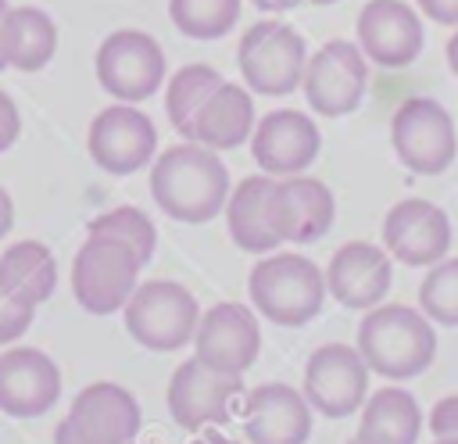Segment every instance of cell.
Wrapping results in <instances>:
<instances>
[{
    "label": "cell",
    "instance_id": "2e32d148",
    "mask_svg": "<svg viewBox=\"0 0 458 444\" xmlns=\"http://www.w3.org/2000/svg\"><path fill=\"white\" fill-rule=\"evenodd\" d=\"M336 218L333 190L311 175H283L268 193V226L279 243H315Z\"/></svg>",
    "mask_w": 458,
    "mask_h": 444
},
{
    "label": "cell",
    "instance_id": "60d3db41",
    "mask_svg": "<svg viewBox=\"0 0 458 444\" xmlns=\"http://www.w3.org/2000/svg\"><path fill=\"white\" fill-rule=\"evenodd\" d=\"M7 7H11V4H7V0H0V14H4V11H7Z\"/></svg>",
    "mask_w": 458,
    "mask_h": 444
},
{
    "label": "cell",
    "instance_id": "e575fe53",
    "mask_svg": "<svg viewBox=\"0 0 458 444\" xmlns=\"http://www.w3.org/2000/svg\"><path fill=\"white\" fill-rule=\"evenodd\" d=\"M11 226H14V201H11V193L0 186V240L11 233Z\"/></svg>",
    "mask_w": 458,
    "mask_h": 444
},
{
    "label": "cell",
    "instance_id": "e0dca14e",
    "mask_svg": "<svg viewBox=\"0 0 458 444\" xmlns=\"http://www.w3.org/2000/svg\"><path fill=\"white\" fill-rule=\"evenodd\" d=\"M322 150V132L311 115L279 107L254 122L250 132V158L268 175H301L308 165H315Z\"/></svg>",
    "mask_w": 458,
    "mask_h": 444
},
{
    "label": "cell",
    "instance_id": "ba28073f",
    "mask_svg": "<svg viewBox=\"0 0 458 444\" xmlns=\"http://www.w3.org/2000/svg\"><path fill=\"white\" fill-rule=\"evenodd\" d=\"M140 423V401L125 387L97 380L75 394L68 415L54 426V444H132Z\"/></svg>",
    "mask_w": 458,
    "mask_h": 444
},
{
    "label": "cell",
    "instance_id": "8d00e7d4",
    "mask_svg": "<svg viewBox=\"0 0 458 444\" xmlns=\"http://www.w3.org/2000/svg\"><path fill=\"white\" fill-rule=\"evenodd\" d=\"M447 64H451V72L458 75V25H454V36L447 39Z\"/></svg>",
    "mask_w": 458,
    "mask_h": 444
},
{
    "label": "cell",
    "instance_id": "74e56055",
    "mask_svg": "<svg viewBox=\"0 0 458 444\" xmlns=\"http://www.w3.org/2000/svg\"><path fill=\"white\" fill-rule=\"evenodd\" d=\"M193 444H236V440H229V437H222V433H204V437H197Z\"/></svg>",
    "mask_w": 458,
    "mask_h": 444
},
{
    "label": "cell",
    "instance_id": "d590c367",
    "mask_svg": "<svg viewBox=\"0 0 458 444\" xmlns=\"http://www.w3.org/2000/svg\"><path fill=\"white\" fill-rule=\"evenodd\" d=\"M254 7H261V11H290V7H297V0H250Z\"/></svg>",
    "mask_w": 458,
    "mask_h": 444
},
{
    "label": "cell",
    "instance_id": "30bf717a",
    "mask_svg": "<svg viewBox=\"0 0 458 444\" xmlns=\"http://www.w3.org/2000/svg\"><path fill=\"white\" fill-rule=\"evenodd\" d=\"M365 86H369V57L351 39H329V43H322L308 57L304 79H301L304 100L322 118L351 115L361 104Z\"/></svg>",
    "mask_w": 458,
    "mask_h": 444
},
{
    "label": "cell",
    "instance_id": "9a60e30c",
    "mask_svg": "<svg viewBox=\"0 0 458 444\" xmlns=\"http://www.w3.org/2000/svg\"><path fill=\"white\" fill-rule=\"evenodd\" d=\"M383 247L411 269H429L451 251V218L426 197L397 201L383 218Z\"/></svg>",
    "mask_w": 458,
    "mask_h": 444
},
{
    "label": "cell",
    "instance_id": "4fadbf2b",
    "mask_svg": "<svg viewBox=\"0 0 458 444\" xmlns=\"http://www.w3.org/2000/svg\"><path fill=\"white\" fill-rule=\"evenodd\" d=\"M261 354V326L247 304L218 301L211 304L193 333V358L218 372L243 376Z\"/></svg>",
    "mask_w": 458,
    "mask_h": 444
},
{
    "label": "cell",
    "instance_id": "277c9868",
    "mask_svg": "<svg viewBox=\"0 0 458 444\" xmlns=\"http://www.w3.org/2000/svg\"><path fill=\"white\" fill-rule=\"evenodd\" d=\"M140 269L143 261L129 243L114 236L86 233L72 261V294L82 312L114 315L125 308V301L140 286Z\"/></svg>",
    "mask_w": 458,
    "mask_h": 444
},
{
    "label": "cell",
    "instance_id": "ab89813d",
    "mask_svg": "<svg viewBox=\"0 0 458 444\" xmlns=\"http://www.w3.org/2000/svg\"><path fill=\"white\" fill-rule=\"evenodd\" d=\"M433 444H458V437H437Z\"/></svg>",
    "mask_w": 458,
    "mask_h": 444
},
{
    "label": "cell",
    "instance_id": "5b68a950",
    "mask_svg": "<svg viewBox=\"0 0 458 444\" xmlns=\"http://www.w3.org/2000/svg\"><path fill=\"white\" fill-rule=\"evenodd\" d=\"M129 337L147 351H179L193 344L200 304L175 279H147L122 308Z\"/></svg>",
    "mask_w": 458,
    "mask_h": 444
},
{
    "label": "cell",
    "instance_id": "8992f818",
    "mask_svg": "<svg viewBox=\"0 0 458 444\" xmlns=\"http://www.w3.org/2000/svg\"><path fill=\"white\" fill-rule=\"evenodd\" d=\"M236 61H240V75H243L250 93L286 97L304 79L308 47H304V36L297 29H290L286 21L265 18V21H254L240 36Z\"/></svg>",
    "mask_w": 458,
    "mask_h": 444
},
{
    "label": "cell",
    "instance_id": "b9f144b4",
    "mask_svg": "<svg viewBox=\"0 0 458 444\" xmlns=\"http://www.w3.org/2000/svg\"><path fill=\"white\" fill-rule=\"evenodd\" d=\"M4 68H7V64H4V54H0V72H4Z\"/></svg>",
    "mask_w": 458,
    "mask_h": 444
},
{
    "label": "cell",
    "instance_id": "44dd1931",
    "mask_svg": "<svg viewBox=\"0 0 458 444\" xmlns=\"http://www.w3.org/2000/svg\"><path fill=\"white\" fill-rule=\"evenodd\" d=\"M243 433L250 444H304L311 437V405L290 383H261L243 401Z\"/></svg>",
    "mask_w": 458,
    "mask_h": 444
},
{
    "label": "cell",
    "instance_id": "4316f807",
    "mask_svg": "<svg viewBox=\"0 0 458 444\" xmlns=\"http://www.w3.org/2000/svg\"><path fill=\"white\" fill-rule=\"evenodd\" d=\"M225 79L218 75V68L211 64H182L179 72H172L168 86H165V115L172 122V129L179 136H193V118L200 111V104L222 86Z\"/></svg>",
    "mask_w": 458,
    "mask_h": 444
},
{
    "label": "cell",
    "instance_id": "5bb4252c",
    "mask_svg": "<svg viewBox=\"0 0 458 444\" xmlns=\"http://www.w3.org/2000/svg\"><path fill=\"white\" fill-rule=\"evenodd\" d=\"M240 390H243L240 376L218 372L200 358H190L172 372L165 401L182 430H208V426H222L233 415Z\"/></svg>",
    "mask_w": 458,
    "mask_h": 444
},
{
    "label": "cell",
    "instance_id": "7402d4cb",
    "mask_svg": "<svg viewBox=\"0 0 458 444\" xmlns=\"http://www.w3.org/2000/svg\"><path fill=\"white\" fill-rule=\"evenodd\" d=\"M57 50V25L43 7L21 4L0 14V54L14 72H39Z\"/></svg>",
    "mask_w": 458,
    "mask_h": 444
},
{
    "label": "cell",
    "instance_id": "ffe728a7",
    "mask_svg": "<svg viewBox=\"0 0 458 444\" xmlns=\"http://www.w3.org/2000/svg\"><path fill=\"white\" fill-rule=\"evenodd\" d=\"M394 283L390 254L369 240H347L344 247L333 251L326 265V290L344 304V308H376L383 304L386 290Z\"/></svg>",
    "mask_w": 458,
    "mask_h": 444
},
{
    "label": "cell",
    "instance_id": "484cf974",
    "mask_svg": "<svg viewBox=\"0 0 458 444\" xmlns=\"http://www.w3.org/2000/svg\"><path fill=\"white\" fill-rule=\"evenodd\" d=\"M0 283L14 297H21L29 304H43L57 286L54 251L39 240H14L0 254Z\"/></svg>",
    "mask_w": 458,
    "mask_h": 444
},
{
    "label": "cell",
    "instance_id": "7a4b0ae2",
    "mask_svg": "<svg viewBox=\"0 0 458 444\" xmlns=\"http://www.w3.org/2000/svg\"><path fill=\"white\" fill-rule=\"evenodd\" d=\"M358 351L369 372H379L386 380H411L437 358V333L422 308L376 304L358 322Z\"/></svg>",
    "mask_w": 458,
    "mask_h": 444
},
{
    "label": "cell",
    "instance_id": "7bdbcfd3",
    "mask_svg": "<svg viewBox=\"0 0 458 444\" xmlns=\"http://www.w3.org/2000/svg\"><path fill=\"white\" fill-rule=\"evenodd\" d=\"M347 444H358V440H347Z\"/></svg>",
    "mask_w": 458,
    "mask_h": 444
},
{
    "label": "cell",
    "instance_id": "7c38bea8",
    "mask_svg": "<svg viewBox=\"0 0 458 444\" xmlns=\"http://www.w3.org/2000/svg\"><path fill=\"white\" fill-rule=\"evenodd\" d=\"M86 150L97 168L111 175H132L157 154V129L154 122L132 107V104H111L104 107L86 132Z\"/></svg>",
    "mask_w": 458,
    "mask_h": 444
},
{
    "label": "cell",
    "instance_id": "4dcf8cb0",
    "mask_svg": "<svg viewBox=\"0 0 458 444\" xmlns=\"http://www.w3.org/2000/svg\"><path fill=\"white\" fill-rule=\"evenodd\" d=\"M32 319H36V304L14 297V294L0 283V347H4V344H14L21 333H29Z\"/></svg>",
    "mask_w": 458,
    "mask_h": 444
},
{
    "label": "cell",
    "instance_id": "f35d334b",
    "mask_svg": "<svg viewBox=\"0 0 458 444\" xmlns=\"http://www.w3.org/2000/svg\"><path fill=\"white\" fill-rule=\"evenodd\" d=\"M297 4H315V7H329V4H336V0H297Z\"/></svg>",
    "mask_w": 458,
    "mask_h": 444
},
{
    "label": "cell",
    "instance_id": "d6a6232c",
    "mask_svg": "<svg viewBox=\"0 0 458 444\" xmlns=\"http://www.w3.org/2000/svg\"><path fill=\"white\" fill-rule=\"evenodd\" d=\"M21 136V111L7 90H0V154L11 150Z\"/></svg>",
    "mask_w": 458,
    "mask_h": 444
},
{
    "label": "cell",
    "instance_id": "9c48e42d",
    "mask_svg": "<svg viewBox=\"0 0 458 444\" xmlns=\"http://www.w3.org/2000/svg\"><path fill=\"white\" fill-rule=\"evenodd\" d=\"M93 68L104 93L122 104H140L154 97L165 82V50L154 36L140 29H118L97 47Z\"/></svg>",
    "mask_w": 458,
    "mask_h": 444
},
{
    "label": "cell",
    "instance_id": "8fae6325",
    "mask_svg": "<svg viewBox=\"0 0 458 444\" xmlns=\"http://www.w3.org/2000/svg\"><path fill=\"white\" fill-rule=\"evenodd\" d=\"M304 397L326 419H344L361 412L369 397V365L351 344H322L304 365Z\"/></svg>",
    "mask_w": 458,
    "mask_h": 444
},
{
    "label": "cell",
    "instance_id": "ac0fdd59",
    "mask_svg": "<svg viewBox=\"0 0 458 444\" xmlns=\"http://www.w3.org/2000/svg\"><path fill=\"white\" fill-rule=\"evenodd\" d=\"M61 397V369L39 347L0 351V412L11 419H39Z\"/></svg>",
    "mask_w": 458,
    "mask_h": 444
},
{
    "label": "cell",
    "instance_id": "83f0119b",
    "mask_svg": "<svg viewBox=\"0 0 458 444\" xmlns=\"http://www.w3.org/2000/svg\"><path fill=\"white\" fill-rule=\"evenodd\" d=\"M168 18L190 39H222L240 18V0H168Z\"/></svg>",
    "mask_w": 458,
    "mask_h": 444
},
{
    "label": "cell",
    "instance_id": "836d02e7",
    "mask_svg": "<svg viewBox=\"0 0 458 444\" xmlns=\"http://www.w3.org/2000/svg\"><path fill=\"white\" fill-rule=\"evenodd\" d=\"M419 11L437 25H458V0H415Z\"/></svg>",
    "mask_w": 458,
    "mask_h": 444
},
{
    "label": "cell",
    "instance_id": "6da1fadb",
    "mask_svg": "<svg viewBox=\"0 0 458 444\" xmlns=\"http://www.w3.org/2000/svg\"><path fill=\"white\" fill-rule=\"evenodd\" d=\"M150 197L154 204L186 226L211 222L225 211L229 201V168L222 165L218 150L186 140L161 150L150 165Z\"/></svg>",
    "mask_w": 458,
    "mask_h": 444
},
{
    "label": "cell",
    "instance_id": "f1b7e54d",
    "mask_svg": "<svg viewBox=\"0 0 458 444\" xmlns=\"http://www.w3.org/2000/svg\"><path fill=\"white\" fill-rule=\"evenodd\" d=\"M86 233L114 236V240L129 243V247L140 254V261H143V265L154 258V247H157V229H154V222L147 218V211H140V208H132V204L111 208V211H104V215L89 218Z\"/></svg>",
    "mask_w": 458,
    "mask_h": 444
},
{
    "label": "cell",
    "instance_id": "f546056e",
    "mask_svg": "<svg viewBox=\"0 0 458 444\" xmlns=\"http://www.w3.org/2000/svg\"><path fill=\"white\" fill-rule=\"evenodd\" d=\"M419 308L429 322L458 326V258L429 265L426 279L419 283Z\"/></svg>",
    "mask_w": 458,
    "mask_h": 444
},
{
    "label": "cell",
    "instance_id": "3957f363",
    "mask_svg": "<svg viewBox=\"0 0 458 444\" xmlns=\"http://www.w3.org/2000/svg\"><path fill=\"white\" fill-rule=\"evenodd\" d=\"M250 304L279 326H304L322 312L326 272L304 254H268L247 276Z\"/></svg>",
    "mask_w": 458,
    "mask_h": 444
},
{
    "label": "cell",
    "instance_id": "52a82bcc",
    "mask_svg": "<svg viewBox=\"0 0 458 444\" xmlns=\"http://www.w3.org/2000/svg\"><path fill=\"white\" fill-rule=\"evenodd\" d=\"M390 143L408 172L440 175L458 154L454 118L433 97H408L390 118Z\"/></svg>",
    "mask_w": 458,
    "mask_h": 444
},
{
    "label": "cell",
    "instance_id": "603a6c76",
    "mask_svg": "<svg viewBox=\"0 0 458 444\" xmlns=\"http://www.w3.org/2000/svg\"><path fill=\"white\" fill-rule=\"evenodd\" d=\"M250 132H254V97H250V90L236 86V82H222L200 104L190 140H197L211 150H233V147L247 143Z\"/></svg>",
    "mask_w": 458,
    "mask_h": 444
},
{
    "label": "cell",
    "instance_id": "1f68e13d",
    "mask_svg": "<svg viewBox=\"0 0 458 444\" xmlns=\"http://www.w3.org/2000/svg\"><path fill=\"white\" fill-rule=\"evenodd\" d=\"M429 433L433 437H458V394H447L429 408Z\"/></svg>",
    "mask_w": 458,
    "mask_h": 444
},
{
    "label": "cell",
    "instance_id": "d4e9b609",
    "mask_svg": "<svg viewBox=\"0 0 458 444\" xmlns=\"http://www.w3.org/2000/svg\"><path fill=\"white\" fill-rule=\"evenodd\" d=\"M422 433L419 401L401 387H379L365 397L358 419V444H415Z\"/></svg>",
    "mask_w": 458,
    "mask_h": 444
},
{
    "label": "cell",
    "instance_id": "cb8c5ba5",
    "mask_svg": "<svg viewBox=\"0 0 458 444\" xmlns=\"http://www.w3.org/2000/svg\"><path fill=\"white\" fill-rule=\"evenodd\" d=\"M272 175H247L229 190L225 201V229L233 243L247 254H268L279 247V236L268 226V193H272Z\"/></svg>",
    "mask_w": 458,
    "mask_h": 444
},
{
    "label": "cell",
    "instance_id": "d6986e66",
    "mask_svg": "<svg viewBox=\"0 0 458 444\" xmlns=\"http://www.w3.org/2000/svg\"><path fill=\"white\" fill-rule=\"evenodd\" d=\"M354 36L361 54L379 68H408L422 54V18L404 0H369Z\"/></svg>",
    "mask_w": 458,
    "mask_h": 444
}]
</instances>
